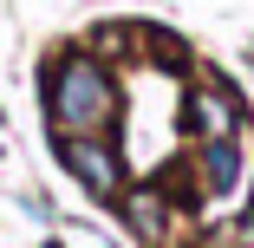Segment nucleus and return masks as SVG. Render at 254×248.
Wrapping results in <instances>:
<instances>
[{"label":"nucleus","mask_w":254,"mask_h":248,"mask_svg":"<svg viewBox=\"0 0 254 248\" xmlns=\"http://www.w3.org/2000/svg\"><path fill=\"white\" fill-rule=\"evenodd\" d=\"M195 170L209 176V196H228V189L241 183V144H235V137H209L202 157H195Z\"/></svg>","instance_id":"obj_4"},{"label":"nucleus","mask_w":254,"mask_h":248,"mask_svg":"<svg viewBox=\"0 0 254 248\" xmlns=\"http://www.w3.org/2000/svg\"><path fill=\"white\" fill-rule=\"evenodd\" d=\"M59 164L78 176L85 196H98V203H111V196H124V164L105 137H59Z\"/></svg>","instance_id":"obj_2"},{"label":"nucleus","mask_w":254,"mask_h":248,"mask_svg":"<svg viewBox=\"0 0 254 248\" xmlns=\"http://www.w3.org/2000/svg\"><path fill=\"white\" fill-rule=\"evenodd\" d=\"M39 98L53 118V137H105L118 124V79L91 53H59L39 79Z\"/></svg>","instance_id":"obj_1"},{"label":"nucleus","mask_w":254,"mask_h":248,"mask_svg":"<svg viewBox=\"0 0 254 248\" xmlns=\"http://www.w3.org/2000/svg\"><path fill=\"white\" fill-rule=\"evenodd\" d=\"M235 124H241V111H235V98L222 85H195L189 91V131L202 144H209V137H235Z\"/></svg>","instance_id":"obj_3"},{"label":"nucleus","mask_w":254,"mask_h":248,"mask_svg":"<svg viewBox=\"0 0 254 248\" xmlns=\"http://www.w3.org/2000/svg\"><path fill=\"white\" fill-rule=\"evenodd\" d=\"M124 216H130V229H137L143 242L163 235V203H157V189H130V196H124Z\"/></svg>","instance_id":"obj_5"}]
</instances>
